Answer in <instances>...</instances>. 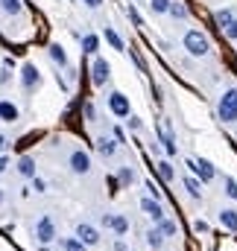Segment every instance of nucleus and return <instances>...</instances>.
<instances>
[{
	"label": "nucleus",
	"mask_w": 237,
	"mask_h": 251,
	"mask_svg": "<svg viewBox=\"0 0 237 251\" xmlns=\"http://www.w3.org/2000/svg\"><path fill=\"white\" fill-rule=\"evenodd\" d=\"M223 187H226V196L237 201V181H235V178H229V176H226V178H223Z\"/></svg>",
	"instance_id": "cd10ccee"
},
{
	"label": "nucleus",
	"mask_w": 237,
	"mask_h": 251,
	"mask_svg": "<svg viewBox=\"0 0 237 251\" xmlns=\"http://www.w3.org/2000/svg\"><path fill=\"white\" fill-rule=\"evenodd\" d=\"M214 21H217V26H220V29H226V26L235 21V12H232V9H220V12L214 15Z\"/></svg>",
	"instance_id": "dca6fc26"
},
{
	"label": "nucleus",
	"mask_w": 237,
	"mask_h": 251,
	"mask_svg": "<svg viewBox=\"0 0 237 251\" xmlns=\"http://www.w3.org/2000/svg\"><path fill=\"white\" fill-rule=\"evenodd\" d=\"M97 47H100V38L88 32V35L82 38V53H97Z\"/></svg>",
	"instance_id": "4be33fe9"
},
{
	"label": "nucleus",
	"mask_w": 237,
	"mask_h": 251,
	"mask_svg": "<svg viewBox=\"0 0 237 251\" xmlns=\"http://www.w3.org/2000/svg\"><path fill=\"white\" fill-rule=\"evenodd\" d=\"M158 225H161V231H164L167 237H176L178 234V225L176 222H170V219H164V222H158Z\"/></svg>",
	"instance_id": "c85d7f7f"
},
{
	"label": "nucleus",
	"mask_w": 237,
	"mask_h": 251,
	"mask_svg": "<svg viewBox=\"0 0 237 251\" xmlns=\"http://www.w3.org/2000/svg\"><path fill=\"white\" fill-rule=\"evenodd\" d=\"M112 231H115L118 237H123V234L129 231V219H126V216H115V225H112Z\"/></svg>",
	"instance_id": "bb28decb"
},
{
	"label": "nucleus",
	"mask_w": 237,
	"mask_h": 251,
	"mask_svg": "<svg viewBox=\"0 0 237 251\" xmlns=\"http://www.w3.org/2000/svg\"><path fill=\"white\" fill-rule=\"evenodd\" d=\"M217 114L223 123H237V88H229L220 102H217Z\"/></svg>",
	"instance_id": "f03ea898"
},
{
	"label": "nucleus",
	"mask_w": 237,
	"mask_h": 251,
	"mask_svg": "<svg viewBox=\"0 0 237 251\" xmlns=\"http://www.w3.org/2000/svg\"><path fill=\"white\" fill-rule=\"evenodd\" d=\"M32 187H35V193H44V190H47V184H44L41 178H32Z\"/></svg>",
	"instance_id": "c9c22d12"
},
{
	"label": "nucleus",
	"mask_w": 237,
	"mask_h": 251,
	"mask_svg": "<svg viewBox=\"0 0 237 251\" xmlns=\"http://www.w3.org/2000/svg\"><path fill=\"white\" fill-rule=\"evenodd\" d=\"M141 210H144L152 222H164V207H161L155 199H144V201H141Z\"/></svg>",
	"instance_id": "9d476101"
},
{
	"label": "nucleus",
	"mask_w": 237,
	"mask_h": 251,
	"mask_svg": "<svg viewBox=\"0 0 237 251\" xmlns=\"http://www.w3.org/2000/svg\"><path fill=\"white\" fill-rule=\"evenodd\" d=\"M61 249L64 251H88V246L79 237H67V240H61Z\"/></svg>",
	"instance_id": "6ab92c4d"
},
{
	"label": "nucleus",
	"mask_w": 237,
	"mask_h": 251,
	"mask_svg": "<svg viewBox=\"0 0 237 251\" xmlns=\"http://www.w3.org/2000/svg\"><path fill=\"white\" fill-rule=\"evenodd\" d=\"M187 167L199 176V181H202V184H208V181H214V178H217L214 164H211V161H205V158H199V161H187Z\"/></svg>",
	"instance_id": "7ed1b4c3"
},
{
	"label": "nucleus",
	"mask_w": 237,
	"mask_h": 251,
	"mask_svg": "<svg viewBox=\"0 0 237 251\" xmlns=\"http://www.w3.org/2000/svg\"><path fill=\"white\" fill-rule=\"evenodd\" d=\"M82 3H85V6H91V9H97V6H100L103 0H82Z\"/></svg>",
	"instance_id": "ea45409f"
},
{
	"label": "nucleus",
	"mask_w": 237,
	"mask_h": 251,
	"mask_svg": "<svg viewBox=\"0 0 237 251\" xmlns=\"http://www.w3.org/2000/svg\"><path fill=\"white\" fill-rule=\"evenodd\" d=\"M35 240L38 243H53L56 240V228H53V219L50 216H41L38 225H35Z\"/></svg>",
	"instance_id": "39448f33"
},
{
	"label": "nucleus",
	"mask_w": 237,
	"mask_h": 251,
	"mask_svg": "<svg viewBox=\"0 0 237 251\" xmlns=\"http://www.w3.org/2000/svg\"><path fill=\"white\" fill-rule=\"evenodd\" d=\"M106 79H109V62L106 59H94L91 62V85L94 88H103Z\"/></svg>",
	"instance_id": "423d86ee"
},
{
	"label": "nucleus",
	"mask_w": 237,
	"mask_h": 251,
	"mask_svg": "<svg viewBox=\"0 0 237 251\" xmlns=\"http://www.w3.org/2000/svg\"><path fill=\"white\" fill-rule=\"evenodd\" d=\"M115 251H126V243H123V240H118V243H115Z\"/></svg>",
	"instance_id": "a19ab883"
},
{
	"label": "nucleus",
	"mask_w": 237,
	"mask_h": 251,
	"mask_svg": "<svg viewBox=\"0 0 237 251\" xmlns=\"http://www.w3.org/2000/svg\"><path fill=\"white\" fill-rule=\"evenodd\" d=\"M129 53H132V59H135V64H138V67H141V70H147V64H144V59H141V56H138V50H129Z\"/></svg>",
	"instance_id": "f704fd0d"
},
{
	"label": "nucleus",
	"mask_w": 237,
	"mask_h": 251,
	"mask_svg": "<svg viewBox=\"0 0 237 251\" xmlns=\"http://www.w3.org/2000/svg\"><path fill=\"white\" fill-rule=\"evenodd\" d=\"M161 143H164V149H167V155H176L178 146H176V137L167 131V128H161Z\"/></svg>",
	"instance_id": "a211bd4d"
},
{
	"label": "nucleus",
	"mask_w": 237,
	"mask_h": 251,
	"mask_svg": "<svg viewBox=\"0 0 237 251\" xmlns=\"http://www.w3.org/2000/svg\"><path fill=\"white\" fill-rule=\"evenodd\" d=\"M38 82H41V73H38V67H35V64H24L21 85H24L27 91H32V88H38Z\"/></svg>",
	"instance_id": "1a4fd4ad"
},
{
	"label": "nucleus",
	"mask_w": 237,
	"mask_h": 251,
	"mask_svg": "<svg viewBox=\"0 0 237 251\" xmlns=\"http://www.w3.org/2000/svg\"><path fill=\"white\" fill-rule=\"evenodd\" d=\"M184 50H187L190 56H208L211 41H208L205 32H199V29H187V32H184Z\"/></svg>",
	"instance_id": "f257e3e1"
},
{
	"label": "nucleus",
	"mask_w": 237,
	"mask_h": 251,
	"mask_svg": "<svg viewBox=\"0 0 237 251\" xmlns=\"http://www.w3.org/2000/svg\"><path fill=\"white\" fill-rule=\"evenodd\" d=\"M223 32H226V35H229L232 41H237V18L232 21V24H229V26H226V29H223Z\"/></svg>",
	"instance_id": "2f4dec72"
},
{
	"label": "nucleus",
	"mask_w": 237,
	"mask_h": 251,
	"mask_svg": "<svg viewBox=\"0 0 237 251\" xmlns=\"http://www.w3.org/2000/svg\"><path fill=\"white\" fill-rule=\"evenodd\" d=\"M70 170H73L76 176H88V173H91V155L82 152V149H73V152H70Z\"/></svg>",
	"instance_id": "20e7f679"
},
{
	"label": "nucleus",
	"mask_w": 237,
	"mask_h": 251,
	"mask_svg": "<svg viewBox=\"0 0 237 251\" xmlns=\"http://www.w3.org/2000/svg\"><path fill=\"white\" fill-rule=\"evenodd\" d=\"M109 108H112V114H118V117H129V97L120 94V91H112Z\"/></svg>",
	"instance_id": "0eeeda50"
},
{
	"label": "nucleus",
	"mask_w": 237,
	"mask_h": 251,
	"mask_svg": "<svg viewBox=\"0 0 237 251\" xmlns=\"http://www.w3.org/2000/svg\"><path fill=\"white\" fill-rule=\"evenodd\" d=\"M0 6H3V12L6 15H21V0H0Z\"/></svg>",
	"instance_id": "393cba45"
},
{
	"label": "nucleus",
	"mask_w": 237,
	"mask_h": 251,
	"mask_svg": "<svg viewBox=\"0 0 237 251\" xmlns=\"http://www.w3.org/2000/svg\"><path fill=\"white\" fill-rule=\"evenodd\" d=\"M50 59L59 64V67H67V56H64V50H61L59 44H50Z\"/></svg>",
	"instance_id": "aec40b11"
},
{
	"label": "nucleus",
	"mask_w": 237,
	"mask_h": 251,
	"mask_svg": "<svg viewBox=\"0 0 237 251\" xmlns=\"http://www.w3.org/2000/svg\"><path fill=\"white\" fill-rule=\"evenodd\" d=\"M18 173H21L24 178H35V161H32L30 155H24V158L18 161Z\"/></svg>",
	"instance_id": "4468645a"
},
{
	"label": "nucleus",
	"mask_w": 237,
	"mask_h": 251,
	"mask_svg": "<svg viewBox=\"0 0 237 251\" xmlns=\"http://www.w3.org/2000/svg\"><path fill=\"white\" fill-rule=\"evenodd\" d=\"M193 228H196V234H208V222H202V219H196Z\"/></svg>",
	"instance_id": "72a5a7b5"
},
{
	"label": "nucleus",
	"mask_w": 237,
	"mask_h": 251,
	"mask_svg": "<svg viewBox=\"0 0 237 251\" xmlns=\"http://www.w3.org/2000/svg\"><path fill=\"white\" fill-rule=\"evenodd\" d=\"M164 237H167V234L161 231V225H158V228H149V231H147V246L152 251H158L164 246Z\"/></svg>",
	"instance_id": "f8f14e48"
},
{
	"label": "nucleus",
	"mask_w": 237,
	"mask_h": 251,
	"mask_svg": "<svg viewBox=\"0 0 237 251\" xmlns=\"http://www.w3.org/2000/svg\"><path fill=\"white\" fill-rule=\"evenodd\" d=\"M170 15H173L176 21H184V18H187V9H184L181 3H173V6H170Z\"/></svg>",
	"instance_id": "c756f323"
},
{
	"label": "nucleus",
	"mask_w": 237,
	"mask_h": 251,
	"mask_svg": "<svg viewBox=\"0 0 237 251\" xmlns=\"http://www.w3.org/2000/svg\"><path fill=\"white\" fill-rule=\"evenodd\" d=\"M170 6H173V0H149V9H152V12H158V15L170 12Z\"/></svg>",
	"instance_id": "a878e982"
},
{
	"label": "nucleus",
	"mask_w": 237,
	"mask_h": 251,
	"mask_svg": "<svg viewBox=\"0 0 237 251\" xmlns=\"http://www.w3.org/2000/svg\"><path fill=\"white\" fill-rule=\"evenodd\" d=\"M126 123H129V128H135V131H141V128H144V123H141L138 117H132V114H129V120H126Z\"/></svg>",
	"instance_id": "473e14b6"
},
{
	"label": "nucleus",
	"mask_w": 237,
	"mask_h": 251,
	"mask_svg": "<svg viewBox=\"0 0 237 251\" xmlns=\"http://www.w3.org/2000/svg\"><path fill=\"white\" fill-rule=\"evenodd\" d=\"M6 146H9V137H6V134L0 131V152H6Z\"/></svg>",
	"instance_id": "4c0bfd02"
},
{
	"label": "nucleus",
	"mask_w": 237,
	"mask_h": 251,
	"mask_svg": "<svg viewBox=\"0 0 237 251\" xmlns=\"http://www.w3.org/2000/svg\"><path fill=\"white\" fill-rule=\"evenodd\" d=\"M158 176H161L164 181H173V178H176V173H173L170 161H158Z\"/></svg>",
	"instance_id": "b1692460"
},
{
	"label": "nucleus",
	"mask_w": 237,
	"mask_h": 251,
	"mask_svg": "<svg viewBox=\"0 0 237 251\" xmlns=\"http://www.w3.org/2000/svg\"><path fill=\"white\" fill-rule=\"evenodd\" d=\"M184 190H187L193 199H202V181H196L193 176H187V178H184Z\"/></svg>",
	"instance_id": "f3484780"
},
{
	"label": "nucleus",
	"mask_w": 237,
	"mask_h": 251,
	"mask_svg": "<svg viewBox=\"0 0 237 251\" xmlns=\"http://www.w3.org/2000/svg\"><path fill=\"white\" fill-rule=\"evenodd\" d=\"M97 152H100L103 158H112V155L118 152V143H115L112 137H97Z\"/></svg>",
	"instance_id": "ddd939ff"
},
{
	"label": "nucleus",
	"mask_w": 237,
	"mask_h": 251,
	"mask_svg": "<svg viewBox=\"0 0 237 251\" xmlns=\"http://www.w3.org/2000/svg\"><path fill=\"white\" fill-rule=\"evenodd\" d=\"M220 222H223V228L237 231V210H232V207H223V210H220Z\"/></svg>",
	"instance_id": "2eb2a0df"
},
{
	"label": "nucleus",
	"mask_w": 237,
	"mask_h": 251,
	"mask_svg": "<svg viewBox=\"0 0 237 251\" xmlns=\"http://www.w3.org/2000/svg\"><path fill=\"white\" fill-rule=\"evenodd\" d=\"M85 117H88V120H91V123H94V117H97V114H94V105H91V102H88V105H85Z\"/></svg>",
	"instance_id": "e433bc0d"
},
{
	"label": "nucleus",
	"mask_w": 237,
	"mask_h": 251,
	"mask_svg": "<svg viewBox=\"0 0 237 251\" xmlns=\"http://www.w3.org/2000/svg\"><path fill=\"white\" fill-rule=\"evenodd\" d=\"M76 237H79L85 246H97V243H100V231H97L94 225H88V222H79V225H76Z\"/></svg>",
	"instance_id": "6e6552de"
},
{
	"label": "nucleus",
	"mask_w": 237,
	"mask_h": 251,
	"mask_svg": "<svg viewBox=\"0 0 237 251\" xmlns=\"http://www.w3.org/2000/svg\"><path fill=\"white\" fill-rule=\"evenodd\" d=\"M126 15H129V21H132L135 26H144V21H141V15L135 12V6H129V9H126Z\"/></svg>",
	"instance_id": "7c9ffc66"
},
{
	"label": "nucleus",
	"mask_w": 237,
	"mask_h": 251,
	"mask_svg": "<svg viewBox=\"0 0 237 251\" xmlns=\"http://www.w3.org/2000/svg\"><path fill=\"white\" fill-rule=\"evenodd\" d=\"M6 167H9V158H3V155H0V176L6 173Z\"/></svg>",
	"instance_id": "58836bf2"
},
{
	"label": "nucleus",
	"mask_w": 237,
	"mask_h": 251,
	"mask_svg": "<svg viewBox=\"0 0 237 251\" xmlns=\"http://www.w3.org/2000/svg\"><path fill=\"white\" fill-rule=\"evenodd\" d=\"M118 181L123 184V187H129V184L135 181V170H132V167H120V173H118Z\"/></svg>",
	"instance_id": "5701e85b"
},
{
	"label": "nucleus",
	"mask_w": 237,
	"mask_h": 251,
	"mask_svg": "<svg viewBox=\"0 0 237 251\" xmlns=\"http://www.w3.org/2000/svg\"><path fill=\"white\" fill-rule=\"evenodd\" d=\"M106 41H109V44H112L115 50H126V44H123V38H120V35L115 32V29H112V26H106Z\"/></svg>",
	"instance_id": "412c9836"
},
{
	"label": "nucleus",
	"mask_w": 237,
	"mask_h": 251,
	"mask_svg": "<svg viewBox=\"0 0 237 251\" xmlns=\"http://www.w3.org/2000/svg\"><path fill=\"white\" fill-rule=\"evenodd\" d=\"M0 120L3 123H15L18 120V105L9 100H0Z\"/></svg>",
	"instance_id": "9b49d317"
}]
</instances>
